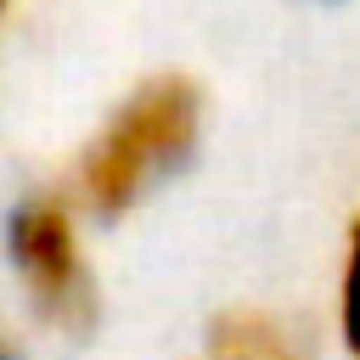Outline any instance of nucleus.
<instances>
[{
    "label": "nucleus",
    "instance_id": "obj_3",
    "mask_svg": "<svg viewBox=\"0 0 360 360\" xmlns=\"http://www.w3.org/2000/svg\"><path fill=\"white\" fill-rule=\"evenodd\" d=\"M202 354L208 360H315V338L304 332V321L270 304H236L208 326Z\"/></svg>",
    "mask_w": 360,
    "mask_h": 360
},
{
    "label": "nucleus",
    "instance_id": "obj_5",
    "mask_svg": "<svg viewBox=\"0 0 360 360\" xmlns=\"http://www.w3.org/2000/svg\"><path fill=\"white\" fill-rule=\"evenodd\" d=\"M0 360H17V338H11L6 326H0Z\"/></svg>",
    "mask_w": 360,
    "mask_h": 360
},
{
    "label": "nucleus",
    "instance_id": "obj_6",
    "mask_svg": "<svg viewBox=\"0 0 360 360\" xmlns=\"http://www.w3.org/2000/svg\"><path fill=\"white\" fill-rule=\"evenodd\" d=\"M6 6H11V0H0V17H6Z\"/></svg>",
    "mask_w": 360,
    "mask_h": 360
},
{
    "label": "nucleus",
    "instance_id": "obj_4",
    "mask_svg": "<svg viewBox=\"0 0 360 360\" xmlns=\"http://www.w3.org/2000/svg\"><path fill=\"white\" fill-rule=\"evenodd\" d=\"M332 315H338V338H343V349L360 360V214L349 219V236H343V253H338Z\"/></svg>",
    "mask_w": 360,
    "mask_h": 360
},
{
    "label": "nucleus",
    "instance_id": "obj_2",
    "mask_svg": "<svg viewBox=\"0 0 360 360\" xmlns=\"http://www.w3.org/2000/svg\"><path fill=\"white\" fill-rule=\"evenodd\" d=\"M6 264L28 298V309L62 332L84 338L96 326V270L84 259L79 208L62 191H28L6 214Z\"/></svg>",
    "mask_w": 360,
    "mask_h": 360
},
{
    "label": "nucleus",
    "instance_id": "obj_1",
    "mask_svg": "<svg viewBox=\"0 0 360 360\" xmlns=\"http://www.w3.org/2000/svg\"><path fill=\"white\" fill-rule=\"evenodd\" d=\"M197 135H202V90L186 73H152L112 107L101 135L84 146L73 174L79 208L101 219L129 214L174 169H186V158L197 152Z\"/></svg>",
    "mask_w": 360,
    "mask_h": 360
}]
</instances>
